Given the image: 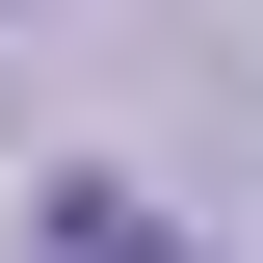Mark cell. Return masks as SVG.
<instances>
[{
  "instance_id": "obj_1",
  "label": "cell",
  "mask_w": 263,
  "mask_h": 263,
  "mask_svg": "<svg viewBox=\"0 0 263 263\" xmlns=\"http://www.w3.org/2000/svg\"><path fill=\"white\" fill-rule=\"evenodd\" d=\"M53 263H184V237L132 211V184H53Z\"/></svg>"
}]
</instances>
